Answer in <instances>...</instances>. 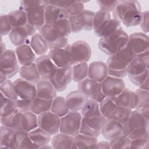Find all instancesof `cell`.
<instances>
[{
    "label": "cell",
    "mask_w": 149,
    "mask_h": 149,
    "mask_svg": "<svg viewBox=\"0 0 149 149\" xmlns=\"http://www.w3.org/2000/svg\"><path fill=\"white\" fill-rule=\"evenodd\" d=\"M32 101L33 100H24V99L18 98L16 101L17 111L22 112V113L30 111Z\"/></svg>",
    "instance_id": "cell-55"
},
{
    "label": "cell",
    "mask_w": 149,
    "mask_h": 149,
    "mask_svg": "<svg viewBox=\"0 0 149 149\" xmlns=\"http://www.w3.org/2000/svg\"><path fill=\"white\" fill-rule=\"evenodd\" d=\"M65 99L67 106L71 111H79L88 100L87 97L79 90L70 92Z\"/></svg>",
    "instance_id": "cell-24"
},
{
    "label": "cell",
    "mask_w": 149,
    "mask_h": 149,
    "mask_svg": "<svg viewBox=\"0 0 149 149\" xmlns=\"http://www.w3.org/2000/svg\"><path fill=\"white\" fill-rule=\"evenodd\" d=\"M52 24L63 37L66 38H68L72 33L68 19L61 20Z\"/></svg>",
    "instance_id": "cell-50"
},
{
    "label": "cell",
    "mask_w": 149,
    "mask_h": 149,
    "mask_svg": "<svg viewBox=\"0 0 149 149\" xmlns=\"http://www.w3.org/2000/svg\"><path fill=\"white\" fill-rule=\"evenodd\" d=\"M94 148H101V149H109L110 148V145L109 141H97L95 144Z\"/></svg>",
    "instance_id": "cell-58"
},
{
    "label": "cell",
    "mask_w": 149,
    "mask_h": 149,
    "mask_svg": "<svg viewBox=\"0 0 149 149\" xmlns=\"http://www.w3.org/2000/svg\"><path fill=\"white\" fill-rule=\"evenodd\" d=\"M149 51L136 55L127 69L128 77L137 76L144 73L148 69Z\"/></svg>",
    "instance_id": "cell-18"
},
{
    "label": "cell",
    "mask_w": 149,
    "mask_h": 149,
    "mask_svg": "<svg viewBox=\"0 0 149 149\" xmlns=\"http://www.w3.org/2000/svg\"><path fill=\"white\" fill-rule=\"evenodd\" d=\"M139 88L144 90H148L149 91V83H148V78L146 79L139 87Z\"/></svg>",
    "instance_id": "cell-59"
},
{
    "label": "cell",
    "mask_w": 149,
    "mask_h": 149,
    "mask_svg": "<svg viewBox=\"0 0 149 149\" xmlns=\"http://www.w3.org/2000/svg\"><path fill=\"white\" fill-rule=\"evenodd\" d=\"M108 75V68L106 63L94 61L88 65V77L101 83Z\"/></svg>",
    "instance_id": "cell-22"
},
{
    "label": "cell",
    "mask_w": 149,
    "mask_h": 149,
    "mask_svg": "<svg viewBox=\"0 0 149 149\" xmlns=\"http://www.w3.org/2000/svg\"><path fill=\"white\" fill-rule=\"evenodd\" d=\"M111 19L110 13L99 10L95 12L93 19V30H97L105 22Z\"/></svg>",
    "instance_id": "cell-49"
},
{
    "label": "cell",
    "mask_w": 149,
    "mask_h": 149,
    "mask_svg": "<svg viewBox=\"0 0 149 149\" xmlns=\"http://www.w3.org/2000/svg\"><path fill=\"white\" fill-rule=\"evenodd\" d=\"M88 65L87 62L79 63L72 66V80L79 83L88 77Z\"/></svg>",
    "instance_id": "cell-44"
},
{
    "label": "cell",
    "mask_w": 149,
    "mask_h": 149,
    "mask_svg": "<svg viewBox=\"0 0 149 149\" xmlns=\"http://www.w3.org/2000/svg\"><path fill=\"white\" fill-rule=\"evenodd\" d=\"M0 147L1 148H17L16 131L1 125Z\"/></svg>",
    "instance_id": "cell-26"
},
{
    "label": "cell",
    "mask_w": 149,
    "mask_h": 149,
    "mask_svg": "<svg viewBox=\"0 0 149 149\" xmlns=\"http://www.w3.org/2000/svg\"><path fill=\"white\" fill-rule=\"evenodd\" d=\"M8 36L11 43L16 47L28 44L27 41H29V37H30L26 26L12 28Z\"/></svg>",
    "instance_id": "cell-28"
},
{
    "label": "cell",
    "mask_w": 149,
    "mask_h": 149,
    "mask_svg": "<svg viewBox=\"0 0 149 149\" xmlns=\"http://www.w3.org/2000/svg\"><path fill=\"white\" fill-rule=\"evenodd\" d=\"M82 115L79 111H70L61 118L59 132L74 137L80 133Z\"/></svg>",
    "instance_id": "cell-10"
},
{
    "label": "cell",
    "mask_w": 149,
    "mask_h": 149,
    "mask_svg": "<svg viewBox=\"0 0 149 149\" xmlns=\"http://www.w3.org/2000/svg\"><path fill=\"white\" fill-rule=\"evenodd\" d=\"M123 134L130 139L149 138V119L137 110H132L129 118L123 125Z\"/></svg>",
    "instance_id": "cell-3"
},
{
    "label": "cell",
    "mask_w": 149,
    "mask_h": 149,
    "mask_svg": "<svg viewBox=\"0 0 149 149\" xmlns=\"http://www.w3.org/2000/svg\"><path fill=\"white\" fill-rule=\"evenodd\" d=\"M49 49L64 48L68 44V38L63 37L52 24H45L40 30Z\"/></svg>",
    "instance_id": "cell-8"
},
{
    "label": "cell",
    "mask_w": 149,
    "mask_h": 149,
    "mask_svg": "<svg viewBox=\"0 0 149 149\" xmlns=\"http://www.w3.org/2000/svg\"><path fill=\"white\" fill-rule=\"evenodd\" d=\"M35 63L42 80L50 81L58 68L48 55H44L37 58Z\"/></svg>",
    "instance_id": "cell-19"
},
{
    "label": "cell",
    "mask_w": 149,
    "mask_h": 149,
    "mask_svg": "<svg viewBox=\"0 0 149 149\" xmlns=\"http://www.w3.org/2000/svg\"><path fill=\"white\" fill-rule=\"evenodd\" d=\"M48 56L58 68H64L70 66L66 58L63 48H57L50 49Z\"/></svg>",
    "instance_id": "cell-40"
},
{
    "label": "cell",
    "mask_w": 149,
    "mask_h": 149,
    "mask_svg": "<svg viewBox=\"0 0 149 149\" xmlns=\"http://www.w3.org/2000/svg\"><path fill=\"white\" fill-rule=\"evenodd\" d=\"M77 88L88 99L93 100L98 103H100L106 98L102 93L101 83L88 77L78 83Z\"/></svg>",
    "instance_id": "cell-12"
},
{
    "label": "cell",
    "mask_w": 149,
    "mask_h": 149,
    "mask_svg": "<svg viewBox=\"0 0 149 149\" xmlns=\"http://www.w3.org/2000/svg\"><path fill=\"white\" fill-rule=\"evenodd\" d=\"M105 120L106 118L102 114L95 116H82L80 133L98 138L101 134V129Z\"/></svg>",
    "instance_id": "cell-11"
},
{
    "label": "cell",
    "mask_w": 149,
    "mask_h": 149,
    "mask_svg": "<svg viewBox=\"0 0 149 149\" xmlns=\"http://www.w3.org/2000/svg\"><path fill=\"white\" fill-rule=\"evenodd\" d=\"M19 64L15 51L6 49L1 55L0 74H2L7 80L10 79L19 72Z\"/></svg>",
    "instance_id": "cell-9"
},
{
    "label": "cell",
    "mask_w": 149,
    "mask_h": 149,
    "mask_svg": "<svg viewBox=\"0 0 149 149\" xmlns=\"http://www.w3.org/2000/svg\"><path fill=\"white\" fill-rule=\"evenodd\" d=\"M97 141V137L89 136L79 133L74 137L72 149L83 148H94Z\"/></svg>",
    "instance_id": "cell-36"
},
{
    "label": "cell",
    "mask_w": 149,
    "mask_h": 149,
    "mask_svg": "<svg viewBox=\"0 0 149 149\" xmlns=\"http://www.w3.org/2000/svg\"><path fill=\"white\" fill-rule=\"evenodd\" d=\"M149 147V138L141 137L130 139L129 148L148 149Z\"/></svg>",
    "instance_id": "cell-53"
},
{
    "label": "cell",
    "mask_w": 149,
    "mask_h": 149,
    "mask_svg": "<svg viewBox=\"0 0 149 149\" xmlns=\"http://www.w3.org/2000/svg\"><path fill=\"white\" fill-rule=\"evenodd\" d=\"M112 100L117 105L129 108L132 110L136 109L139 102L137 93L128 88H125L121 93Z\"/></svg>",
    "instance_id": "cell-20"
},
{
    "label": "cell",
    "mask_w": 149,
    "mask_h": 149,
    "mask_svg": "<svg viewBox=\"0 0 149 149\" xmlns=\"http://www.w3.org/2000/svg\"><path fill=\"white\" fill-rule=\"evenodd\" d=\"M63 49L68 62L71 66L87 62L92 55L90 45L83 40H78L72 44H68Z\"/></svg>",
    "instance_id": "cell-5"
},
{
    "label": "cell",
    "mask_w": 149,
    "mask_h": 149,
    "mask_svg": "<svg viewBox=\"0 0 149 149\" xmlns=\"http://www.w3.org/2000/svg\"><path fill=\"white\" fill-rule=\"evenodd\" d=\"M1 93L3 94L7 98L16 101L18 97L15 93L13 82L9 79L0 84Z\"/></svg>",
    "instance_id": "cell-48"
},
{
    "label": "cell",
    "mask_w": 149,
    "mask_h": 149,
    "mask_svg": "<svg viewBox=\"0 0 149 149\" xmlns=\"http://www.w3.org/2000/svg\"><path fill=\"white\" fill-rule=\"evenodd\" d=\"M17 111L16 101L8 99L1 93V117L9 116Z\"/></svg>",
    "instance_id": "cell-43"
},
{
    "label": "cell",
    "mask_w": 149,
    "mask_h": 149,
    "mask_svg": "<svg viewBox=\"0 0 149 149\" xmlns=\"http://www.w3.org/2000/svg\"><path fill=\"white\" fill-rule=\"evenodd\" d=\"M29 45L38 56L45 55L49 48L48 46L40 33H36L31 37Z\"/></svg>",
    "instance_id": "cell-33"
},
{
    "label": "cell",
    "mask_w": 149,
    "mask_h": 149,
    "mask_svg": "<svg viewBox=\"0 0 149 149\" xmlns=\"http://www.w3.org/2000/svg\"><path fill=\"white\" fill-rule=\"evenodd\" d=\"M48 1H21L19 9L26 12L27 23L36 30L45 25V10Z\"/></svg>",
    "instance_id": "cell-4"
},
{
    "label": "cell",
    "mask_w": 149,
    "mask_h": 149,
    "mask_svg": "<svg viewBox=\"0 0 149 149\" xmlns=\"http://www.w3.org/2000/svg\"><path fill=\"white\" fill-rule=\"evenodd\" d=\"M148 19H149V12L148 10H145L144 12H142V16L141 22L140 23V27L143 30V33H147L149 31L148 28Z\"/></svg>",
    "instance_id": "cell-56"
},
{
    "label": "cell",
    "mask_w": 149,
    "mask_h": 149,
    "mask_svg": "<svg viewBox=\"0 0 149 149\" xmlns=\"http://www.w3.org/2000/svg\"><path fill=\"white\" fill-rule=\"evenodd\" d=\"M135 92L139 98L138 105L136 109L144 117L149 119V91L138 88Z\"/></svg>",
    "instance_id": "cell-34"
},
{
    "label": "cell",
    "mask_w": 149,
    "mask_h": 149,
    "mask_svg": "<svg viewBox=\"0 0 149 149\" xmlns=\"http://www.w3.org/2000/svg\"><path fill=\"white\" fill-rule=\"evenodd\" d=\"M68 21L70 24L71 31L73 33H78L81 31L83 30L80 27L76 16H70L68 18Z\"/></svg>",
    "instance_id": "cell-57"
},
{
    "label": "cell",
    "mask_w": 149,
    "mask_h": 149,
    "mask_svg": "<svg viewBox=\"0 0 149 149\" xmlns=\"http://www.w3.org/2000/svg\"><path fill=\"white\" fill-rule=\"evenodd\" d=\"M128 44L136 55L149 51V38L143 32H136L129 36Z\"/></svg>",
    "instance_id": "cell-17"
},
{
    "label": "cell",
    "mask_w": 149,
    "mask_h": 149,
    "mask_svg": "<svg viewBox=\"0 0 149 149\" xmlns=\"http://www.w3.org/2000/svg\"><path fill=\"white\" fill-rule=\"evenodd\" d=\"M129 35L122 29L105 37L101 38L98 47L104 53L111 56L128 45Z\"/></svg>",
    "instance_id": "cell-6"
},
{
    "label": "cell",
    "mask_w": 149,
    "mask_h": 149,
    "mask_svg": "<svg viewBox=\"0 0 149 149\" xmlns=\"http://www.w3.org/2000/svg\"><path fill=\"white\" fill-rule=\"evenodd\" d=\"M1 36H6L9 34L12 29V26L9 20L8 15L2 14L0 17Z\"/></svg>",
    "instance_id": "cell-52"
},
{
    "label": "cell",
    "mask_w": 149,
    "mask_h": 149,
    "mask_svg": "<svg viewBox=\"0 0 149 149\" xmlns=\"http://www.w3.org/2000/svg\"><path fill=\"white\" fill-rule=\"evenodd\" d=\"M122 29L120 23L113 18L105 22L97 30L94 31L95 34L101 38L105 37Z\"/></svg>",
    "instance_id": "cell-32"
},
{
    "label": "cell",
    "mask_w": 149,
    "mask_h": 149,
    "mask_svg": "<svg viewBox=\"0 0 149 149\" xmlns=\"http://www.w3.org/2000/svg\"><path fill=\"white\" fill-rule=\"evenodd\" d=\"M123 125L118 121L106 119L101 129V134L107 140L109 141L123 134Z\"/></svg>",
    "instance_id": "cell-25"
},
{
    "label": "cell",
    "mask_w": 149,
    "mask_h": 149,
    "mask_svg": "<svg viewBox=\"0 0 149 149\" xmlns=\"http://www.w3.org/2000/svg\"><path fill=\"white\" fill-rule=\"evenodd\" d=\"M37 97L48 100H52L57 96V91L49 80H41L37 84Z\"/></svg>",
    "instance_id": "cell-27"
},
{
    "label": "cell",
    "mask_w": 149,
    "mask_h": 149,
    "mask_svg": "<svg viewBox=\"0 0 149 149\" xmlns=\"http://www.w3.org/2000/svg\"><path fill=\"white\" fill-rule=\"evenodd\" d=\"M100 109L106 119L115 120L122 124L126 122L132 111L129 108L117 105L110 98H105L100 103Z\"/></svg>",
    "instance_id": "cell-7"
},
{
    "label": "cell",
    "mask_w": 149,
    "mask_h": 149,
    "mask_svg": "<svg viewBox=\"0 0 149 149\" xmlns=\"http://www.w3.org/2000/svg\"><path fill=\"white\" fill-rule=\"evenodd\" d=\"M1 54H3L5 52V51L6 49V48H5V44L3 43L2 42H1Z\"/></svg>",
    "instance_id": "cell-60"
},
{
    "label": "cell",
    "mask_w": 149,
    "mask_h": 149,
    "mask_svg": "<svg viewBox=\"0 0 149 149\" xmlns=\"http://www.w3.org/2000/svg\"><path fill=\"white\" fill-rule=\"evenodd\" d=\"M19 73L21 78L36 85L41 80L35 63L28 66H20Z\"/></svg>",
    "instance_id": "cell-29"
},
{
    "label": "cell",
    "mask_w": 149,
    "mask_h": 149,
    "mask_svg": "<svg viewBox=\"0 0 149 149\" xmlns=\"http://www.w3.org/2000/svg\"><path fill=\"white\" fill-rule=\"evenodd\" d=\"M136 55L128 45L116 54L109 56L106 62L108 74L118 78L127 76V69Z\"/></svg>",
    "instance_id": "cell-2"
},
{
    "label": "cell",
    "mask_w": 149,
    "mask_h": 149,
    "mask_svg": "<svg viewBox=\"0 0 149 149\" xmlns=\"http://www.w3.org/2000/svg\"><path fill=\"white\" fill-rule=\"evenodd\" d=\"M21 125L22 129L28 133L35 129L38 127V115L30 111L23 113L21 116Z\"/></svg>",
    "instance_id": "cell-38"
},
{
    "label": "cell",
    "mask_w": 149,
    "mask_h": 149,
    "mask_svg": "<svg viewBox=\"0 0 149 149\" xmlns=\"http://www.w3.org/2000/svg\"><path fill=\"white\" fill-rule=\"evenodd\" d=\"M112 16L114 19L127 27L139 25L142 16L140 3L136 0L118 1Z\"/></svg>",
    "instance_id": "cell-1"
},
{
    "label": "cell",
    "mask_w": 149,
    "mask_h": 149,
    "mask_svg": "<svg viewBox=\"0 0 149 149\" xmlns=\"http://www.w3.org/2000/svg\"><path fill=\"white\" fill-rule=\"evenodd\" d=\"M17 148H39L30 139L28 132L22 129L16 131Z\"/></svg>",
    "instance_id": "cell-45"
},
{
    "label": "cell",
    "mask_w": 149,
    "mask_h": 149,
    "mask_svg": "<svg viewBox=\"0 0 149 149\" xmlns=\"http://www.w3.org/2000/svg\"><path fill=\"white\" fill-rule=\"evenodd\" d=\"M69 16L65 9L51 5L48 2L45 10V24H52L61 20L68 19Z\"/></svg>",
    "instance_id": "cell-23"
},
{
    "label": "cell",
    "mask_w": 149,
    "mask_h": 149,
    "mask_svg": "<svg viewBox=\"0 0 149 149\" xmlns=\"http://www.w3.org/2000/svg\"><path fill=\"white\" fill-rule=\"evenodd\" d=\"M84 9V5L83 1H72L71 4L66 9L69 16H76L79 15Z\"/></svg>",
    "instance_id": "cell-51"
},
{
    "label": "cell",
    "mask_w": 149,
    "mask_h": 149,
    "mask_svg": "<svg viewBox=\"0 0 149 149\" xmlns=\"http://www.w3.org/2000/svg\"><path fill=\"white\" fill-rule=\"evenodd\" d=\"M52 102V100H45L37 97L32 101L30 111L37 115L49 111L51 110Z\"/></svg>",
    "instance_id": "cell-41"
},
{
    "label": "cell",
    "mask_w": 149,
    "mask_h": 149,
    "mask_svg": "<svg viewBox=\"0 0 149 149\" xmlns=\"http://www.w3.org/2000/svg\"><path fill=\"white\" fill-rule=\"evenodd\" d=\"M50 111L60 118L69 112L70 110L67 106L65 98L62 96H56L53 99Z\"/></svg>",
    "instance_id": "cell-42"
},
{
    "label": "cell",
    "mask_w": 149,
    "mask_h": 149,
    "mask_svg": "<svg viewBox=\"0 0 149 149\" xmlns=\"http://www.w3.org/2000/svg\"><path fill=\"white\" fill-rule=\"evenodd\" d=\"M15 51L18 62L21 66H28L35 63L37 59L36 54L29 44H24L17 47Z\"/></svg>",
    "instance_id": "cell-21"
},
{
    "label": "cell",
    "mask_w": 149,
    "mask_h": 149,
    "mask_svg": "<svg viewBox=\"0 0 149 149\" xmlns=\"http://www.w3.org/2000/svg\"><path fill=\"white\" fill-rule=\"evenodd\" d=\"M118 1H97L100 9L110 13L115 8Z\"/></svg>",
    "instance_id": "cell-54"
},
{
    "label": "cell",
    "mask_w": 149,
    "mask_h": 149,
    "mask_svg": "<svg viewBox=\"0 0 149 149\" xmlns=\"http://www.w3.org/2000/svg\"><path fill=\"white\" fill-rule=\"evenodd\" d=\"M81 114L83 117L95 116L101 115L100 109V103L93 100L88 99L82 109Z\"/></svg>",
    "instance_id": "cell-46"
},
{
    "label": "cell",
    "mask_w": 149,
    "mask_h": 149,
    "mask_svg": "<svg viewBox=\"0 0 149 149\" xmlns=\"http://www.w3.org/2000/svg\"><path fill=\"white\" fill-rule=\"evenodd\" d=\"M94 15V12L88 9H84L81 13L76 15L77 22L83 30L91 31L93 30Z\"/></svg>",
    "instance_id": "cell-35"
},
{
    "label": "cell",
    "mask_w": 149,
    "mask_h": 149,
    "mask_svg": "<svg viewBox=\"0 0 149 149\" xmlns=\"http://www.w3.org/2000/svg\"><path fill=\"white\" fill-rule=\"evenodd\" d=\"M38 127L51 136L59 132L61 118L51 111L38 115Z\"/></svg>",
    "instance_id": "cell-14"
},
{
    "label": "cell",
    "mask_w": 149,
    "mask_h": 149,
    "mask_svg": "<svg viewBox=\"0 0 149 149\" xmlns=\"http://www.w3.org/2000/svg\"><path fill=\"white\" fill-rule=\"evenodd\" d=\"M22 113L17 111L13 114L5 117H1V125L10 128L16 131L22 130L21 116Z\"/></svg>",
    "instance_id": "cell-37"
},
{
    "label": "cell",
    "mask_w": 149,
    "mask_h": 149,
    "mask_svg": "<svg viewBox=\"0 0 149 149\" xmlns=\"http://www.w3.org/2000/svg\"><path fill=\"white\" fill-rule=\"evenodd\" d=\"M7 15L12 28L25 26L27 24L26 12L22 9L12 11Z\"/></svg>",
    "instance_id": "cell-39"
},
{
    "label": "cell",
    "mask_w": 149,
    "mask_h": 149,
    "mask_svg": "<svg viewBox=\"0 0 149 149\" xmlns=\"http://www.w3.org/2000/svg\"><path fill=\"white\" fill-rule=\"evenodd\" d=\"M31 141L40 148L42 146L48 144L51 139V135L47 132L37 127L28 133Z\"/></svg>",
    "instance_id": "cell-31"
},
{
    "label": "cell",
    "mask_w": 149,
    "mask_h": 149,
    "mask_svg": "<svg viewBox=\"0 0 149 149\" xmlns=\"http://www.w3.org/2000/svg\"><path fill=\"white\" fill-rule=\"evenodd\" d=\"M130 142V139L124 134H121L109 140L110 148L115 149L129 148Z\"/></svg>",
    "instance_id": "cell-47"
},
{
    "label": "cell",
    "mask_w": 149,
    "mask_h": 149,
    "mask_svg": "<svg viewBox=\"0 0 149 149\" xmlns=\"http://www.w3.org/2000/svg\"><path fill=\"white\" fill-rule=\"evenodd\" d=\"M40 148H53L52 145H49V144H46V145H44L43 146H42Z\"/></svg>",
    "instance_id": "cell-61"
},
{
    "label": "cell",
    "mask_w": 149,
    "mask_h": 149,
    "mask_svg": "<svg viewBox=\"0 0 149 149\" xmlns=\"http://www.w3.org/2000/svg\"><path fill=\"white\" fill-rule=\"evenodd\" d=\"M15 93L20 99L33 100L37 97L36 85L30 83L22 78L16 79L14 82Z\"/></svg>",
    "instance_id": "cell-16"
},
{
    "label": "cell",
    "mask_w": 149,
    "mask_h": 149,
    "mask_svg": "<svg viewBox=\"0 0 149 149\" xmlns=\"http://www.w3.org/2000/svg\"><path fill=\"white\" fill-rule=\"evenodd\" d=\"M74 137L59 132L51 137V143L55 149H72Z\"/></svg>",
    "instance_id": "cell-30"
},
{
    "label": "cell",
    "mask_w": 149,
    "mask_h": 149,
    "mask_svg": "<svg viewBox=\"0 0 149 149\" xmlns=\"http://www.w3.org/2000/svg\"><path fill=\"white\" fill-rule=\"evenodd\" d=\"M72 80V66H68L64 68H58L50 81L57 91L61 92L66 90Z\"/></svg>",
    "instance_id": "cell-15"
},
{
    "label": "cell",
    "mask_w": 149,
    "mask_h": 149,
    "mask_svg": "<svg viewBox=\"0 0 149 149\" xmlns=\"http://www.w3.org/2000/svg\"><path fill=\"white\" fill-rule=\"evenodd\" d=\"M102 93L106 98H112L118 95L126 88L122 78L108 75L101 83Z\"/></svg>",
    "instance_id": "cell-13"
}]
</instances>
